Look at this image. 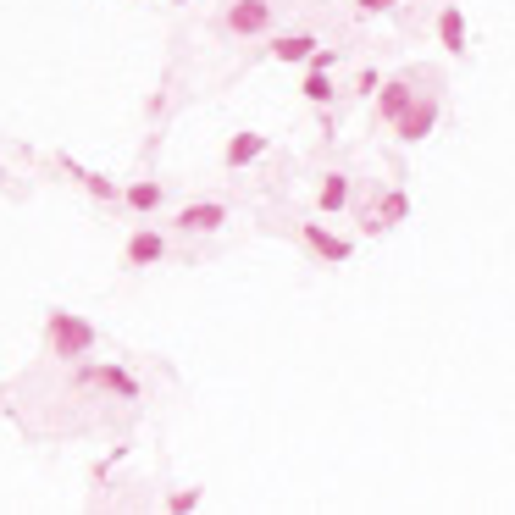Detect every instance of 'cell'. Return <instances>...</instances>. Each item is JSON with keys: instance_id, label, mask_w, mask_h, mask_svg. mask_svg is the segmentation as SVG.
I'll list each match as a JSON object with an SVG mask.
<instances>
[{"instance_id": "cell-1", "label": "cell", "mask_w": 515, "mask_h": 515, "mask_svg": "<svg viewBox=\"0 0 515 515\" xmlns=\"http://www.w3.org/2000/svg\"><path fill=\"white\" fill-rule=\"evenodd\" d=\"M95 322H84V316H72V311H50L45 316V355L61 360V366H78V360L95 349Z\"/></svg>"}, {"instance_id": "cell-2", "label": "cell", "mask_w": 515, "mask_h": 515, "mask_svg": "<svg viewBox=\"0 0 515 515\" xmlns=\"http://www.w3.org/2000/svg\"><path fill=\"white\" fill-rule=\"evenodd\" d=\"M272 23H277V6L272 0H228L222 12H216V34L222 39H261V34H272Z\"/></svg>"}, {"instance_id": "cell-3", "label": "cell", "mask_w": 515, "mask_h": 515, "mask_svg": "<svg viewBox=\"0 0 515 515\" xmlns=\"http://www.w3.org/2000/svg\"><path fill=\"white\" fill-rule=\"evenodd\" d=\"M432 128H438V95H416V100H410V106L394 117V133H399L405 144H421Z\"/></svg>"}, {"instance_id": "cell-4", "label": "cell", "mask_w": 515, "mask_h": 515, "mask_svg": "<svg viewBox=\"0 0 515 515\" xmlns=\"http://www.w3.org/2000/svg\"><path fill=\"white\" fill-rule=\"evenodd\" d=\"M161 261H167V233H156V228L128 233V244H122V266L128 272H144V266H161Z\"/></svg>"}, {"instance_id": "cell-5", "label": "cell", "mask_w": 515, "mask_h": 515, "mask_svg": "<svg viewBox=\"0 0 515 515\" xmlns=\"http://www.w3.org/2000/svg\"><path fill=\"white\" fill-rule=\"evenodd\" d=\"M222 222H228V205L222 200H194V205H183V211L172 216L178 233H216Z\"/></svg>"}, {"instance_id": "cell-6", "label": "cell", "mask_w": 515, "mask_h": 515, "mask_svg": "<svg viewBox=\"0 0 515 515\" xmlns=\"http://www.w3.org/2000/svg\"><path fill=\"white\" fill-rule=\"evenodd\" d=\"M349 194H355V178L349 172H322V183H316V211L322 216H344L349 211Z\"/></svg>"}, {"instance_id": "cell-7", "label": "cell", "mask_w": 515, "mask_h": 515, "mask_svg": "<svg viewBox=\"0 0 515 515\" xmlns=\"http://www.w3.org/2000/svg\"><path fill=\"white\" fill-rule=\"evenodd\" d=\"M266 150H272V144H266V133H250V128H244V133H233V139H228V150H222V167L239 172V167H250V161H261Z\"/></svg>"}, {"instance_id": "cell-8", "label": "cell", "mask_w": 515, "mask_h": 515, "mask_svg": "<svg viewBox=\"0 0 515 515\" xmlns=\"http://www.w3.org/2000/svg\"><path fill=\"white\" fill-rule=\"evenodd\" d=\"M405 211H410V200L399 189L377 194V205L366 211V233H383V228H394V222H405Z\"/></svg>"}, {"instance_id": "cell-9", "label": "cell", "mask_w": 515, "mask_h": 515, "mask_svg": "<svg viewBox=\"0 0 515 515\" xmlns=\"http://www.w3.org/2000/svg\"><path fill=\"white\" fill-rule=\"evenodd\" d=\"M300 239L311 244V250L322 255L327 266H344V261H349V239H333V233H327V228H316V222H305V228H300Z\"/></svg>"}, {"instance_id": "cell-10", "label": "cell", "mask_w": 515, "mask_h": 515, "mask_svg": "<svg viewBox=\"0 0 515 515\" xmlns=\"http://www.w3.org/2000/svg\"><path fill=\"white\" fill-rule=\"evenodd\" d=\"M416 100V89H410V78H388V84H377V117L383 122H394L399 111Z\"/></svg>"}, {"instance_id": "cell-11", "label": "cell", "mask_w": 515, "mask_h": 515, "mask_svg": "<svg viewBox=\"0 0 515 515\" xmlns=\"http://www.w3.org/2000/svg\"><path fill=\"white\" fill-rule=\"evenodd\" d=\"M316 45H322V39H316L311 28H305V34H277L272 45H266V56L272 61H311Z\"/></svg>"}, {"instance_id": "cell-12", "label": "cell", "mask_w": 515, "mask_h": 515, "mask_svg": "<svg viewBox=\"0 0 515 515\" xmlns=\"http://www.w3.org/2000/svg\"><path fill=\"white\" fill-rule=\"evenodd\" d=\"M84 383H95V388H111L117 399H139V394H144V388L133 383V377L122 372V366H89V372H84Z\"/></svg>"}, {"instance_id": "cell-13", "label": "cell", "mask_w": 515, "mask_h": 515, "mask_svg": "<svg viewBox=\"0 0 515 515\" xmlns=\"http://www.w3.org/2000/svg\"><path fill=\"white\" fill-rule=\"evenodd\" d=\"M438 39H444L449 56H466V50H471V39H466V17H460V6H444V12H438Z\"/></svg>"}, {"instance_id": "cell-14", "label": "cell", "mask_w": 515, "mask_h": 515, "mask_svg": "<svg viewBox=\"0 0 515 515\" xmlns=\"http://www.w3.org/2000/svg\"><path fill=\"white\" fill-rule=\"evenodd\" d=\"M122 200H128V211H156V205L167 200V189H161L156 178H139V183H128V189H122Z\"/></svg>"}, {"instance_id": "cell-15", "label": "cell", "mask_w": 515, "mask_h": 515, "mask_svg": "<svg viewBox=\"0 0 515 515\" xmlns=\"http://www.w3.org/2000/svg\"><path fill=\"white\" fill-rule=\"evenodd\" d=\"M300 89H305V100H311V106H333V100H338V84L327 78V67H311Z\"/></svg>"}, {"instance_id": "cell-16", "label": "cell", "mask_w": 515, "mask_h": 515, "mask_svg": "<svg viewBox=\"0 0 515 515\" xmlns=\"http://www.w3.org/2000/svg\"><path fill=\"white\" fill-rule=\"evenodd\" d=\"M67 167H72V161H67ZM72 178L84 183V189L95 194V200H122V189H117V183H111V178H100V172H84V167H72Z\"/></svg>"}, {"instance_id": "cell-17", "label": "cell", "mask_w": 515, "mask_h": 515, "mask_svg": "<svg viewBox=\"0 0 515 515\" xmlns=\"http://www.w3.org/2000/svg\"><path fill=\"white\" fill-rule=\"evenodd\" d=\"M399 0H355V12L360 17H383V12H394Z\"/></svg>"}, {"instance_id": "cell-18", "label": "cell", "mask_w": 515, "mask_h": 515, "mask_svg": "<svg viewBox=\"0 0 515 515\" xmlns=\"http://www.w3.org/2000/svg\"><path fill=\"white\" fill-rule=\"evenodd\" d=\"M194 504H200V493H172V499H167V510H194Z\"/></svg>"}, {"instance_id": "cell-19", "label": "cell", "mask_w": 515, "mask_h": 515, "mask_svg": "<svg viewBox=\"0 0 515 515\" xmlns=\"http://www.w3.org/2000/svg\"><path fill=\"white\" fill-rule=\"evenodd\" d=\"M355 84H360V89H355V95H377V84H383V78H377V72H372V67H366V72H360V78H355Z\"/></svg>"}, {"instance_id": "cell-20", "label": "cell", "mask_w": 515, "mask_h": 515, "mask_svg": "<svg viewBox=\"0 0 515 515\" xmlns=\"http://www.w3.org/2000/svg\"><path fill=\"white\" fill-rule=\"evenodd\" d=\"M172 6H189V0H172Z\"/></svg>"}]
</instances>
